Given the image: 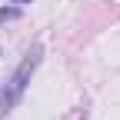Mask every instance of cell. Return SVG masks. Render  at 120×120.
Wrapping results in <instances>:
<instances>
[{
    "mask_svg": "<svg viewBox=\"0 0 120 120\" xmlns=\"http://www.w3.org/2000/svg\"><path fill=\"white\" fill-rule=\"evenodd\" d=\"M10 4H30V0H10Z\"/></svg>",
    "mask_w": 120,
    "mask_h": 120,
    "instance_id": "obj_3",
    "label": "cell"
},
{
    "mask_svg": "<svg viewBox=\"0 0 120 120\" xmlns=\"http://www.w3.org/2000/svg\"><path fill=\"white\" fill-rule=\"evenodd\" d=\"M17 17H20L17 7H0V23H10V20H17Z\"/></svg>",
    "mask_w": 120,
    "mask_h": 120,
    "instance_id": "obj_2",
    "label": "cell"
},
{
    "mask_svg": "<svg viewBox=\"0 0 120 120\" xmlns=\"http://www.w3.org/2000/svg\"><path fill=\"white\" fill-rule=\"evenodd\" d=\"M37 60H40V50H34V53H27V60L20 64V70L13 73V80H10V94L4 97V107H7V103H13V100L20 97V90H23V80L30 77V73H34V67H37Z\"/></svg>",
    "mask_w": 120,
    "mask_h": 120,
    "instance_id": "obj_1",
    "label": "cell"
}]
</instances>
